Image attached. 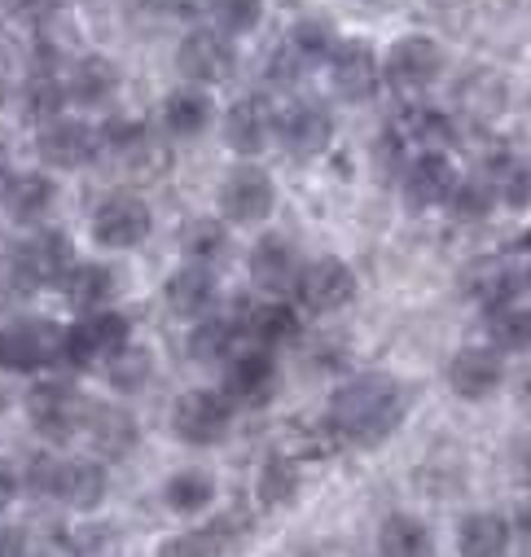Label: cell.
I'll list each match as a JSON object with an SVG mask.
<instances>
[{
    "mask_svg": "<svg viewBox=\"0 0 531 557\" xmlns=\"http://www.w3.org/2000/svg\"><path fill=\"white\" fill-rule=\"evenodd\" d=\"M405 386L395 382L391 373H365L356 382H347L343 391H334L330 399V426L334 435H343L347 444L373 448L382 444L395 426L405 422Z\"/></svg>",
    "mask_w": 531,
    "mask_h": 557,
    "instance_id": "obj_1",
    "label": "cell"
},
{
    "mask_svg": "<svg viewBox=\"0 0 531 557\" xmlns=\"http://www.w3.org/2000/svg\"><path fill=\"white\" fill-rule=\"evenodd\" d=\"M71 268H75V246L62 228H36L10 246V272L23 290L62 286Z\"/></svg>",
    "mask_w": 531,
    "mask_h": 557,
    "instance_id": "obj_2",
    "label": "cell"
},
{
    "mask_svg": "<svg viewBox=\"0 0 531 557\" xmlns=\"http://www.w3.org/2000/svg\"><path fill=\"white\" fill-rule=\"evenodd\" d=\"M378 71H382V79L391 84V92L418 97V92H427V88L440 79V71H444V49H440L431 36H400V40L386 49V58L378 62Z\"/></svg>",
    "mask_w": 531,
    "mask_h": 557,
    "instance_id": "obj_3",
    "label": "cell"
},
{
    "mask_svg": "<svg viewBox=\"0 0 531 557\" xmlns=\"http://www.w3.org/2000/svg\"><path fill=\"white\" fill-rule=\"evenodd\" d=\"M277 207V185L263 168H233L224 181H220V211L229 224H263Z\"/></svg>",
    "mask_w": 531,
    "mask_h": 557,
    "instance_id": "obj_4",
    "label": "cell"
},
{
    "mask_svg": "<svg viewBox=\"0 0 531 557\" xmlns=\"http://www.w3.org/2000/svg\"><path fill=\"white\" fill-rule=\"evenodd\" d=\"M127 338H132L127 317H119V312L101 308V312L84 317L79 325L62 330V360H66V364H75V369H84V364H92V360H101V356L110 360L114 351H123V347H127Z\"/></svg>",
    "mask_w": 531,
    "mask_h": 557,
    "instance_id": "obj_5",
    "label": "cell"
},
{
    "mask_svg": "<svg viewBox=\"0 0 531 557\" xmlns=\"http://www.w3.org/2000/svg\"><path fill=\"white\" fill-rule=\"evenodd\" d=\"M176 71L189 79V88H202V84H220L237 71V49L233 40H224L215 27H198L181 40L176 49Z\"/></svg>",
    "mask_w": 531,
    "mask_h": 557,
    "instance_id": "obj_6",
    "label": "cell"
},
{
    "mask_svg": "<svg viewBox=\"0 0 531 557\" xmlns=\"http://www.w3.org/2000/svg\"><path fill=\"white\" fill-rule=\"evenodd\" d=\"M97 150H101V146H97V127H88L84 119L58 114V119L40 123L36 154H40V163H49V168H58V172H75V168L92 163Z\"/></svg>",
    "mask_w": 531,
    "mask_h": 557,
    "instance_id": "obj_7",
    "label": "cell"
},
{
    "mask_svg": "<svg viewBox=\"0 0 531 557\" xmlns=\"http://www.w3.org/2000/svg\"><path fill=\"white\" fill-rule=\"evenodd\" d=\"M27 412H32V426L45 435V440H71L79 426H84V412H88V399L71 386V382H45L32 391L27 399Z\"/></svg>",
    "mask_w": 531,
    "mask_h": 557,
    "instance_id": "obj_8",
    "label": "cell"
},
{
    "mask_svg": "<svg viewBox=\"0 0 531 557\" xmlns=\"http://www.w3.org/2000/svg\"><path fill=\"white\" fill-rule=\"evenodd\" d=\"M62 360V330L53 321H18L10 330H0V364L5 369H45Z\"/></svg>",
    "mask_w": 531,
    "mask_h": 557,
    "instance_id": "obj_9",
    "label": "cell"
},
{
    "mask_svg": "<svg viewBox=\"0 0 531 557\" xmlns=\"http://www.w3.org/2000/svg\"><path fill=\"white\" fill-rule=\"evenodd\" d=\"M146 233H150V207L132 194H110L92 211V237L106 250H132L146 242Z\"/></svg>",
    "mask_w": 531,
    "mask_h": 557,
    "instance_id": "obj_10",
    "label": "cell"
},
{
    "mask_svg": "<svg viewBox=\"0 0 531 557\" xmlns=\"http://www.w3.org/2000/svg\"><path fill=\"white\" fill-rule=\"evenodd\" d=\"M229 422H233V408L224 404L220 391H189L176 399V417L172 426L185 444H198V448H211L229 435Z\"/></svg>",
    "mask_w": 531,
    "mask_h": 557,
    "instance_id": "obj_11",
    "label": "cell"
},
{
    "mask_svg": "<svg viewBox=\"0 0 531 557\" xmlns=\"http://www.w3.org/2000/svg\"><path fill=\"white\" fill-rule=\"evenodd\" d=\"M295 295L308 312H338L356 299V272L343 263V259H317L299 272V282H295Z\"/></svg>",
    "mask_w": 531,
    "mask_h": 557,
    "instance_id": "obj_12",
    "label": "cell"
},
{
    "mask_svg": "<svg viewBox=\"0 0 531 557\" xmlns=\"http://www.w3.org/2000/svg\"><path fill=\"white\" fill-rule=\"evenodd\" d=\"M273 132H277V106L263 92H250V97L233 101L229 114H224V146L237 150V154H259L273 141Z\"/></svg>",
    "mask_w": 531,
    "mask_h": 557,
    "instance_id": "obj_13",
    "label": "cell"
},
{
    "mask_svg": "<svg viewBox=\"0 0 531 557\" xmlns=\"http://www.w3.org/2000/svg\"><path fill=\"white\" fill-rule=\"evenodd\" d=\"M330 84L343 101H365L378 92L382 84V71H378V53L365 45V40H338L330 49Z\"/></svg>",
    "mask_w": 531,
    "mask_h": 557,
    "instance_id": "obj_14",
    "label": "cell"
},
{
    "mask_svg": "<svg viewBox=\"0 0 531 557\" xmlns=\"http://www.w3.org/2000/svg\"><path fill=\"white\" fill-rule=\"evenodd\" d=\"M277 391V364L269 351H242L229 360V373H224V404L229 408H259Z\"/></svg>",
    "mask_w": 531,
    "mask_h": 557,
    "instance_id": "obj_15",
    "label": "cell"
},
{
    "mask_svg": "<svg viewBox=\"0 0 531 557\" xmlns=\"http://www.w3.org/2000/svg\"><path fill=\"white\" fill-rule=\"evenodd\" d=\"M299 272H304L299 250H295L286 237L269 233V237H259V242H255V250H250V282H255L263 295H273V299L295 295Z\"/></svg>",
    "mask_w": 531,
    "mask_h": 557,
    "instance_id": "obj_16",
    "label": "cell"
},
{
    "mask_svg": "<svg viewBox=\"0 0 531 557\" xmlns=\"http://www.w3.org/2000/svg\"><path fill=\"white\" fill-rule=\"evenodd\" d=\"M277 132H282V146H286L295 159H317V154H325L330 141H334L330 110L317 106V101H295V106L277 119Z\"/></svg>",
    "mask_w": 531,
    "mask_h": 557,
    "instance_id": "obj_17",
    "label": "cell"
},
{
    "mask_svg": "<svg viewBox=\"0 0 531 557\" xmlns=\"http://www.w3.org/2000/svg\"><path fill=\"white\" fill-rule=\"evenodd\" d=\"M79 431H88V440H92L97 457H106V461L127 457L132 448H137V440H141L137 417H132L127 408H114V404H88L84 426H79Z\"/></svg>",
    "mask_w": 531,
    "mask_h": 557,
    "instance_id": "obj_18",
    "label": "cell"
},
{
    "mask_svg": "<svg viewBox=\"0 0 531 557\" xmlns=\"http://www.w3.org/2000/svg\"><path fill=\"white\" fill-rule=\"evenodd\" d=\"M501 382H505V360L492 347H466L448 364V386L461 399H487Z\"/></svg>",
    "mask_w": 531,
    "mask_h": 557,
    "instance_id": "obj_19",
    "label": "cell"
},
{
    "mask_svg": "<svg viewBox=\"0 0 531 557\" xmlns=\"http://www.w3.org/2000/svg\"><path fill=\"white\" fill-rule=\"evenodd\" d=\"M453 189H457V163H453L448 154L427 150V154H418L413 168L405 172V194H409V202H413L418 211H422V207H448Z\"/></svg>",
    "mask_w": 531,
    "mask_h": 557,
    "instance_id": "obj_20",
    "label": "cell"
},
{
    "mask_svg": "<svg viewBox=\"0 0 531 557\" xmlns=\"http://www.w3.org/2000/svg\"><path fill=\"white\" fill-rule=\"evenodd\" d=\"M242 535H246V518H242V513H220V518H211V522L198 527V531H185V535L163 540L159 557H220V553L233 548Z\"/></svg>",
    "mask_w": 531,
    "mask_h": 557,
    "instance_id": "obj_21",
    "label": "cell"
},
{
    "mask_svg": "<svg viewBox=\"0 0 531 557\" xmlns=\"http://www.w3.org/2000/svg\"><path fill=\"white\" fill-rule=\"evenodd\" d=\"M466 290L474 304H483L487 312L492 308H505L514 304V295L522 290V268H514L509 259H479L470 263L466 272Z\"/></svg>",
    "mask_w": 531,
    "mask_h": 557,
    "instance_id": "obj_22",
    "label": "cell"
},
{
    "mask_svg": "<svg viewBox=\"0 0 531 557\" xmlns=\"http://www.w3.org/2000/svg\"><path fill=\"white\" fill-rule=\"evenodd\" d=\"M53 202H58V185L40 172H23L5 181V211L18 224H40L53 211Z\"/></svg>",
    "mask_w": 531,
    "mask_h": 557,
    "instance_id": "obj_23",
    "label": "cell"
},
{
    "mask_svg": "<svg viewBox=\"0 0 531 557\" xmlns=\"http://www.w3.org/2000/svg\"><path fill=\"white\" fill-rule=\"evenodd\" d=\"M211 304H215V276H211V268L189 263V268H181L172 282H168V308L176 317L198 321V317L211 312Z\"/></svg>",
    "mask_w": 531,
    "mask_h": 557,
    "instance_id": "obj_24",
    "label": "cell"
},
{
    "mask_svg": "<svg viewBox=\"0 0 531 557\" xmlns=\"http://www.w3.org/2000/svg\"><path fill=\"white\" fill-rule=\"evenodd\" d=\"M163 119H168L172 136H202L211 127V119H215V101L202 88H181V92L168 97Z\"/></svg>",
    "mask_w": 531,
    "mask_h": 557,
    "instance_id": "obj_25",
    "label": "cell"
},
{
    "mask_svg": "<svg viewBox=\"0 0 531 557\" xmlns=\"http://www.w3.org/2000/svg\"><path fill=\"white\" fill-rule=\"evenodd\" d=\"M66 299L79 308V312H101L106 304H110V295H114V272L106 268V263H75L71 272H66Z\"/></svg>",
    "mask_w": 531,
    "mask_h": 557,
    "instance_id": "obj_26",
    "label": "cell"
},
{
    "mask_svg": "<svg viewBox=\"0 0 531 557\" xmlns=\"http://www.w3.org/2000/svg\"><path fill=\"white\" fill-rule=\"evenodd\" d=\"M110 92H119V66H114L106 53H88V58L75 66V75H71L66 97L79 101V106H101Z\"/></svg>",
    "mask_w": 531,
    "mask_h": 557,
    "instance_id": "obj_27",
    "label": "cell"
},
{
    "mask_svg": "<svg viewBox=\"0 0 531 557\" xmlns=\"http://www.w3.org/2000/svg\"><path fill=\"white\" fill-rule=\"evenodd\" d=\"M461 557H501L509 548V522L501 513H470L457 531Z\"/></svg>",
    "mask_w": 531,
    "mask_h": 557,
    "instance_id": "obj_28",
    "label": "cell"
},
{
    "mask_svg": "<svg viewBox=\"0 0 531 557\" xmlns=\"http://www.w3.org/2000/svg\"><path fill=\"white\" fill-rule=\"evenodd\" d=\"M246 334L259 343V351L269 347H282L299 334V312L291 304H259L250 317H246Z\"/></svg>",
    "mask_w": 531,
    "mask_h": 557,
    "instance_id": "obj_29",
    "label": "cell"
},
{
    "mask_svg": "<svg viewBox=\"0 0 531 557\" xmlns=\"http://www.w3.org/2000/svg\"><path fill=\"white\" fill-rule=\"evenodd\" d=\"M378 548L382 557H431V531L409 513H395L382 522Z\"/></svg>",
    "mask_w": 531,
    "mask_h": 557,
    "instance_id": "obj_30",
    "label": "cell"
},
{
    "mask_svg": "<svg viewBox=\"0 0 531 557\" xmlns=\"http://www.w3.org/2000/svg\"><path fill=\"white\" fill-rule=\"evenodd\" d=\"M150 373H155V360H150V351L137 347V343H127L123 351H114V356L106 360V377H110V386L123 391V395H137V391L150 382Z\"/></svg>",
    "mask_w": 531,
    "mask_h": 557,
    "instance_id": "obj_31",
    "label": "cell"
},
{
    "mask_svg": "<svg viewBox=\"0 0 531 557\" xmlns=\"http://www.w3.org/2000/svg\"><path fill=\"white\" fill-rule=\"evenodd\" d=\"M181 246H185L189 263L207 268V263L224 259V250H229V224L224 220H189L185 233H181Z\"/></svg>",
    "mask_w": 531,
    "mask_h": 557,
    "instance_id": "obj_32",
    "label": "cell"
},
{
    "mask_svg": "<svg viewBox=\"0 0 531 557\" xmlns=\"http://www.w3.org/2000/svg\"><path fill=\"white\" fill-rule=\"evenodd\" d=\"M106 496V470L97 461H66L62 474V500H71L75 509H92Z\"/></svg>",
    "mask_w": 531,
    "mask_h": 557,
    "instance_id": "obj_33",
    "label": "cell"
},
{
    "mask_svg": "<svg viewBox=\"0 0 531 557\" xmlns=\"http://www.w3.org/2000/svg\"><path fill=\"white\" fill-rule=\"evenodd\" d=\"M487 338H492V351H527V338H531V317L527 308H492L487 312Z\"/></svg>",
    "mask_w": 531,
    "mask_h": 557,
    "instance_id": "obj_34",
    "label": "cell"
},
{
    "mask_svg": "<svg viewBox=\"0 0 531 557\" xmlns=\"http://www.w3.org/2000/svg\"><path fill=\"white\" fill-rule=\"evenodd\" d=\"M62 106H66L62 79H58L53 71H36V75L27 79V88H23V110H27L36 123H49V119L62 114Z\"/></svg>",
    "mask_w": 531,
    "mask_h": 557,
    "instance_id": "obj_35",
    "label": "cell"
},
{
    "mask_svg": "<svg viewBox=\"0 0 531 557\" xmlns=\"http://www.w3.org/2000/svg\"><path fill=\"white\" fill-rule=\"evenodd\" d=\"M168 505L176 509V513H198V509H207L211 500H215V483H211V474H202V470H185V474H176L172 483H168Z\"/></svg>",
    "mask_w": 531,
    "mask_h": 557,
    "instance_id": "obj_36",
    "label": "cell"
},
{
    "mask_svg": "<svg viewBox=\"0 0 531 557\" xmlns=\"http://www.w3.org/2000/svg\"><path fill=\"white\" fill-rule=\"evenodd\" d=\"M211 14H215V23H220L215 32H220L224 40L250 36V32L259 27V18H263V0H215Z\"/></svg>",
    "mask_w": 531,
    "mask_h": 557,
    "instance_id": "obj_37",
    "label": "cell"
},
{
    "mask_svg": "<svg viewBox=\"0 0 531 557\" xmlns=\"http://www.w3.org/2000/svg\"><path fill=\"white\" fill-rule=\"evenodd\" d=\"M496 207V185L492 181H457L453 198H448V211L457 220H487Z\"/></svg>",
    "mask_w": 531,
    "mask_h": 557,
    "instance_id": "obj_38",
    "label": "cell"
},
{
    "mask_svg": "<svg viewBox=\"0 0 531 557\" xmlns=\"http://www.w3.org/2000/svg\"><path fill=\"white\" fill-rule=\"evenodd\" d=\"M334 27L325 18H299L295 32H291V49L299 53V62H317V58H330L334 49Z\"/></svg>",
    "mask_w": 531,
    "mask_h": 557,
    "instance_id": "obj_39",
    "label": "cell"
},
{
    "mask_svg": "<svg viewBox=\"0 0 531 557\" xmlns=\"http://www.w3.org/2000/svg\"><path fill=\"white\" fill-rule=\"evenodd\" d=\"M295 492H299V470L286 457H273L259 470V500L263 505H286Z\"/></svg>",
    "mask_w": 531,
    "mask_h": 557,
    "instance_id": "obj_40",
    "label": "cell"
},
{
    "mask_svg": "<svg viewBox=\"0 0 531 557\" xmlns=\"http://www.w3.org/2000/svg\"><path fill=\"white\" fill-rule=\"evenodd\" d=\"M409 136H413V141H422L427 150H435V154H448V150L457 146V127H453V119H448L444 110H427V114H418Z\"/></svg>",
    "mask_w": 531,
    "mask_h": 557,
    "instance_id": "obj_41",
    "label": "cell"
},
{
    "mask_svg": "<svg viewBox=\"0 0 531 557\" xmlns=\"http://www.w3.org/2000/svg\"><path fill=\"white\" fill-rule=\"evenodd\" d=\"M233 351V325L229 321H202L189 334V356L194 360H224Z\"/></svg>",
    "mask_w": 531,
    "mask_h": 557,
    "instance_id": "obj_42",
    "label": "cell"
},
{
    "mask_svg": "<svg viewBox=\"0 0 531 557\" xmlns=\"http://www.w3.org/2000/svg\"><path fill=\"white\" fill-rule=\"evenodd\" d=\"M146 141V123L141 119H106L101 127H97V146H110V150H119V154H127V150H137Z\"/></svg>",
    "mask_w": 531,
    "mask_h": 557,
    "instance_id": "obj_43",
    "label": "cell"
},
{
    "mask_svg": "<svg viewBox=\"0 0 531 557\" xmlns=\"http://www.w3.org/2000/svg\"><path fill=\"white\" fill-rule=\"evenodd\" d=\"M62 474H66V461L58 457H36L27 466V487L40 492V496H62Z\"/></svg>",
    "mask_w": 531,
    "mask_h": 557,
    "instance_id": "obj_44",
    "label": "cell"
},
{
    "mask_svg": "<svg viewBox=\"0 0 531 557\" xmlns=\"http://www.w3.org/2000/svg\"><path fill=\"white\" fill-rule=\"evenodd\" d=\"M0 557H27V540L14 527H0Z\"/></svg>",
    "mask_w": 531,
    "mask_h": 557,
    "instance_id": "obj_45",
    "label": "cell"
},
{
    "mask_svg": "<svg viewBox=\"0 0 531 557\" xmlns=\"http://www.w3.org/2000/svg\"><path fill=\"white\" fill-rule=\"evenodd\" d=\"M14 492H18V479H14V470H10L5 461H0V509L14 500Z\"/></svg>",
    "mask_w": 531,
    "mask_h": 557,
    "instance_id": "obj_46",
    "label": "cell"
},
{
    "mask_svg": "<svg viewBox=\"0 0 531 557\" xmlns=\"http://www.w3.org/2000/svg\"><path fill=\"white\" fill-rule=\"evenodd\" d=\"M58 5H62V0H18V10L32 14V18H49Z\"/></svg>",
    "mask_w": 531,
    "mask_h": 557,
    "instance_id": "obj_47",
    "label": "cell"
},
{
    "mask_svg": "<svg viewBox=\"0 0 531 557\" xmlns=\"http://www.w3.org/2000/svg\"><path fill=\"white\" fill-rule=\"evenodd\" d=\"M5 181H10V176H5V150H0V189H5Z\"/></svg>",
    "mask_w": 531,
    "mask_h": 557,
    "instance_id": "obj_48",
    "label": "cell"
},
{
    "mask_svg": "<svg viewBox=\"0 0 531 557\" xmlns=\"http://www.w3.org/2000/svg\"><path fill=\"white\" fill-rule=\"evenodd\" d=\"M0 101H5V88H0Z\"/></svg>",
    "mask_w": 531,
    "mask_h": 557,
    "instance_id": "obj_49",
    "label": "cell"
}]
</instances>
